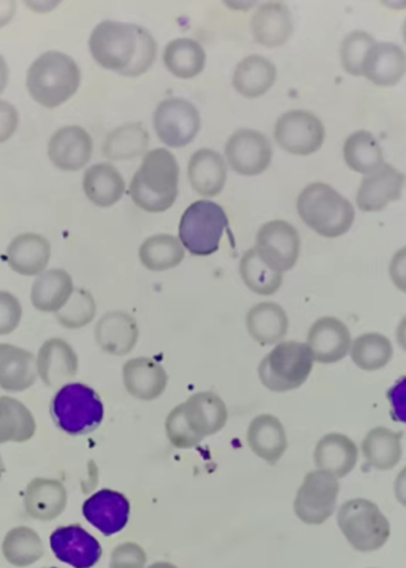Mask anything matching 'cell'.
Returning a JSON list of instances; mask_svg holds the SVG:
<instances>
[{"label":"cell","instance_id":"1","mask_svg":"<svg viewBox=\"0 0 406 568\" xmlns=\"http://www.w3.org/2000/svg\"><path fill=\"white\" fill-rule=\"evenodd\" d=\"M89 45L99 65L126 78L145 74L158 57L154 37L132 23L101 22L92 31Z\"/></svg>","mask_w":406,"mask_h":568},{"label":"cell","instance_id":"2","mask_svg":"<svg viewBox=\"0 0 406 568\" xmlns=\"http://www.w3.org/2000/svg\"><path fill=\"white\" fill-rule=\"evenodd\" d=\"M180 168L174 154L165 149L146 153L135 172L130 195L135 205L149 213L171 210L179 195Z\"/></svg>","mask_w":406,"mask_h":568},{"label":"cell","instance_id":"3","mask_svg":"<svg viewBox=\"0 0 406 568\" xmlns=\"http://www.w3.org/2000/svg\"><path fill=\"white\" fill-rule=\"evenodd\" d=\"M81 83L78 63L61 51H47L27 73V89L39 105L57 109L74 97Z\"/></svg>","mask_w":406,"mask_h":568},{"label":"cell","instance_id":"4","mask_svg":"<svg viewBox=\"0 0 406 568\" xmlns=\"http://www.w3.org/2000/svg\"><path fill=\"white\" fill-rule=\"evenodd\" d=\"M297 212L311 230L328 239L348 233L355 220L352 203L325 183H313L303 189Z\"/></svg>","mask_w":406,"mask_h":568},{"label":"cell","instance_id":"5","mask_svg":"<svg viewBox=\"0 0 406 568\" xmlns=\"http://www.w3.org/2000/svg\"><path fill=\"white\" fill-rule=\"evenodd\" d=\"M50 415L62 433L84 436L94 433L104 422L105 407L92 387L82 383H68L54 395Z\"/></svg>","mask_w":406,"mask_h":568},{"label":"cell","instance_id":"6","mask_svg":"<svg viewBox=\"0 0 406 568\" xmlns=\"http://www.w3.org/2000/svg\"><path fill=\"white\" fill-rule=\"evenodd\" d=\"M337 526L357 552L374 554L392 537L390 521L367 498H352L337 510Z\"/></svg>","mask_w":406,"mask_h":568},{"label":"cell","instance_id":"7","mask_svg":"<svg viewBox=\"0 0 406 568\" xmlns=\"http://www.w3.org/2000/svg\"><path fill=\"white\" fill-rule=\"evenodd\" d=\"M314 363L307 343L281 342L262 359L260 381L271 392H291L306 384Z\"/></svg>","mask_w":406,"mask_h":568},{"label":"cell","instance_id":"8","mask_svg":"<svg viewBox=\"0 0 406 568\" xmlns=\"http://www.w3.org/2000/svg\"><path fill=\"white\" fill-rule=\"evenodd\" d=\"M229 217L222 205L207 200L191 204L181 217L179 236L181 244L193 255L207 256L220 247Z\"/></svg>","mask_w":406,"mask_h":568},{"label":"cell","instance_id":"9","mask_svg":"<svg viewBox=\"0 0 406 568\" xmlns=\"http://www.w3.org/2000/svg\"><path fill=\"white\" fill-rule=\"evenodd\" d=\"M338 495H341L338 478L316 469L304 477L295 496L294 511L303 524L324 525L336 510Z\"/></svg>","mask_w":406,"mask_h":568},{"label":"cell","instance_id":"10","mask_svg":"<svg viewBox=\"0 0 406 568\" xmlns=\"http://www.w3.org/2000/svg\"><path fill=\"white\" fill-rule=\"evenodd\" d=\"M255 250L271 270L283 274L298 262L301 237L290 222L270 221L258 231Z\"/></svg>","mask_w":406,"mask_h":568},{"label":"cell","instance_id":"11","mask_svg":"<svg viewBox=\"0 0 406 568\" xmlns=\"http://www.w3.org/2000/svg\"><path fill=\"white\" fill-rule=\"evenodd\" d=\"M201 128L197 109L189 100L172 98L162 101L154 114V129L165 145H190Z\"/></svg>","mask_w":406,"mask_h":568},{"label":"cell","instance_id":"12","mask_svg":"<svg viewBox=\"0 0 406 568\" xmlns=\"http://www.w3.org/2000/svg\"><path fill=\"white\" fill-rule=\"evenodd\" d=\"M325 136L323 122L308 111L286 112L277 120L275 126L278 145L296 156H309L317 152L324 145Z\"/></svg>","mask_w":406,"mask_h":568},{"label":"cell","instance_id":"13","mask_svg":"<svg viewBox=\"0 0 406 568\" xmlns=\"http://www.w3.org/2000/svg\"><path fill=\"white\" fill-rule=\"evenodd\" d=\"M226 159L234 172L243 176H258L273 161V146L267 138L256 131H235L225 148Z\"/></svg>","mask_w":406,"mask_h":568},{"label":"cell","instance_id":"14","mask_svg":"<svg viewBox=\"0 0 406 568\" xmlns=\"http://www.w3.org/2000/svg\"><path fill=\"white\" fill-rule=\"evenodd\" d=\"M352 334L348 326L341 320L326 316L318 318L312 326L307 336L315 363L334 365L341 363L349 355Z\"/></svg>","mask_w":406,"mask_h":568},{"label":"cell","instance_id":"15","mask_svg":"<svg viewBox=\"0 0 406 568\" xmlns=\"http://www.w3.org/2000/svg\"><path fill=\"white\" fill-rule=\"evenodd\" d=\"M50 547L57 559L74 568H92L103 556L99 541L79 525L58 528L50 536Z\"/></svg>","mask_w":406,"mask_h":568},{"label":"cell","instance_id":"16","mask_svg":"<svg viewBox=\"0 0 406 568\" xmlns=\"http://www.w3.org/2000/svg\"><path fill=\"white\" fill-rule=\"evenodd\" d=\"M130 510L128 497L111 489L97 491L82 506L84 519L105 537L118 535L128 526Z\"/></svg>","mask_w":406,"mask_h":568},{"label":"cell","instance_id":"17","mask_svg":"<svg viewBox=\"0 0 406 568\" xmlns=\"http://www.w3.org/2000/svg\"><path fill=\"white\" fill-rule=\"evenodd\" d=\"M93 153L90 133L80 126L58 130L48 144V156L62 171H79L87 166Z\"/></svg>","mask_w":406,"mask_h":568},{"label":"cell","instance_id":"18","mask_svg":"<svg viewBox=\"0 0 406 568\" xmlns=\"http://www.w3.org/2000/svg\"><path fill=\"white\" fill-rule=\"evenodd\" d=\"M37 368L41 382L47 387H62L77 376L79 357L67 341L50 338L42 344L38 353Z\"/></svg>","mask_w":406,"mask_h":568},{"label":"cell","instance_id":"19","mask_svg":"<svg viewBox=\"0 0 406 568\" xmlns=\"http://www.w3.org/2000/svg\"><path fill=\"white\" fill-rule=\"evenodd\" d=\"M405 175L390 164H384L366 175L357 194V204L363 212H380L400 199Z\"/></svg>","mask_w":406,"mask_h":568},{"label":"cell","instance_id":"20","mask_svg":"<svg viewBox=\"0 0 406 568\" xmlns=\"http://www.w3.org/2000/svg\"><path fill=\"white\" fill-rule=\"evenodd\" d=\"M181 407L185 422L202 440L223 432L229 420L225 402L213 392L193 394Z\"/></svg>","mask_w":406,"mask_h":568},{"label":"cell","instance_id":"21","mask_svg":"<svg viewBox=\"0 0 406 568\" xmlns=\"http://www.w3.org/2000/svg\"><path fill=\"white\" fill-rule=\"evenodd\" d=\"M98 347L113 356H125L138 346L140 326L124 312H111L101 317L94 329Z\"/></svg>","mask_w":406,"mask_h":568},{"label":"cell","instance_id":"22","mask_svg":"<svg viewBox=\"0 0 406 568\" xmlns=\"http://www.w3.org/2000/svg\"><path fill=\"white\" fill-rule=\"evenodd\" d=\"M52 257V245L38 233H24L16 236L7 248V262L10 268L23 277H38L47 271Z\"/></svg>","mask_w":406,"mask_h":568},{"label":"cell","instance_id":"23","mask_svg":"<svg viewBox=\"0 0 406 568\" xmlns=\"http://www.w3.org/2000/svg\"><path fill=\"white\" fill-rule=\"evenodd\" d=\"M39 378L35 354L0 343V388L8 393H22L37 384Z\"/></svg>","mask_w":406,"mask_h":568},{"label":"cell","instance_id":"24","mask_svg":"<svg viewBox=\"0 0 406 568\" xmlns=\"http://www.w3.org/2000/svg\"><path fill=\"white\" fill-rule=\"evenodd\" d=\"M123 383L131 397L142 402H154L166 389L168 374L155 359L131 358L123 367Z\"/></svg>","mask_w":406,"mask_h":568},{"label":"cell","instance_id":"25","mask_svg":"<svg viewBox=\"0 0 406 568\" xmlns=\"http://www.w3.org/2000/svg\"><path fill=\"white\" fill-rule=\"evenodd\" d=\"M359 460V447L343 434H328L321 438L314 452L317 470H324L341 479L348 476Z\"/></svg>","mask_w":406,"mask_h":568},{"label":"cell","instance_id":"26","mask_svg":"<svg viewBox=\"0 0 406 568\" xmlns=\"http://www.w3.org/2000/svg\"><path fill=\"white\" fill-rule=\"evenodd\" d=\"M68 494L60 480L35 478L24 493V508L30 518L49 523L59 518L65 510Z\"/></svg>","mask_w":406,"mask_h":568},{"label":"cell","instance_id":"27","mask_svg":"<svg viewBox=\"0 0 406 568\" xmlns=\"http://www.w3.org/2000/svg\"><path fill=\"white\" fill-rule=\"evenodd\" d=\"M74 291L70 273L62 268L47 270L32 283L30 301L38 312L57 314L71 300Z\"/></svg>","mask_w":406,"mask_h":568},{"label":"cell","instance_id":"28","mask_svg":"<svg viewBox=\"0 0 406 568\" xmlns=\"http://www.w3.org/2000/svg\"><path fill=\"white\" fill-rule=\"evenodd\" d=\"M246 439L253 454L274 466L287 450V436L282 422L271 415L253 419L247 428Z\"/></svg>","mask_w":406,"mask_h":568},{"label":"cell","instance_id":"29","mask_svg":"<svg viewBox=\"0 0 406 568\" xmlns=\"http://www.w3.org/2000/svg\"><path fill=\"white\" fill-rule=\"evenodd\" d=\"M253 39L265 48H277L292 38L294 31L293 16L281 3H267L252 17Z\"/></svg>","mask_w":406,"mask_h":568},{"label":"cell","instance_id":"30","mask_svg":"<svg viewBox=\"0 0 406 568\" xmlns=\"http://www.w3.org/2000/svg\"><path fill=\"white\" fill-rule=\"evenodd\" d=\"M189 179L194 191L205 197H213L224 191L227 166L219 152L201 149L191 158Z\"/></svg>","mask_w":406,"mask_h":568},{"label":"cell","instance_id":"31","mask_svg":"<svg viewBox=\"0 0 406 568\" xmlns=\"http://www.w3.org/2000/svg\"><path fill=\"white\" fill-rule=\"evenodd\" d=\"M406 74V53L395 43H377L367 57L363 77L379 88H393Z\"/></svg>","mask_w":406,"mask_h":568},{"label":"cell","instance_id":"32","mask_svg":"<svg viewBox=\"0 0 406 568\" xmlns=\"http://www.w3.org/2000/svg\"><path fill=\"white\" fill-rule=\"evenodd\" d=\"M290 317L277 303L264 302L250 308L246 328L250 336L262 346L281 343L290 332Z\"/></svg>","mask_w":406,"mask_h":568},{"label":"cell","instance_id":"33","mask_svg":"<svg viewBox=\"0 0 406 568\" xmlns=\"http://www.w3.org/2000/svg\"><path fill=\"white\" fill-rule=\"evenodd\" d=\"M362 454L371 468L390 471L403 456V434L385 426L372 428L362 443Z\"/></svg>","mask_w":406,"mask_h":568},{"label":"cell","instance_id":"34","mask_svg":"<svg viewBox=\"0 0 406 568\" xmlns=\"http://www.w3.org/2000/svg\"><path fill=\"white\" fill-rule=\"evenodd\" d=\"M277 78L276 65L261 55H251L236 64L233 88L241 95L255 99L266 94Z\"/></svg>","mask_w":406,"mask_h":568},{"label":"cell","instance_id":"35","mask_svg":"<svg viewBox=\"0 0 406 568\" xmlns=\"http://www.w3.org/2000/svg\"><path fill=\"white\" fill-rule=\"evenodd\" d=\"M83 192L100 209H109L120 202L125 193V181L113 165H92L83 175Z\"/></svg>","mask_w":406,"mask_h":568},{"label":"cell","instance_id":"36","mask_svg":"<svg viewBox=\"0 0 406 568\" xmlns=\"http://www.w3.org/2000/svg\"><path fill=\"white\" fill-rule=\"evenodd\" d=\"M35 417L19 399L3 395L0 397V445L26 443L35 436Z\"/></svg>","mask_w":406,"mask_h":568},{"label":"cell","instance_id":"37","mask_svg":"<svg viewBox=\"0 0 406 568\" xmlns=\"http://www.w3.org/2000/svg\"><path fill=\"white\" fill-rule=\"evenodd\" d=\"M206 59L205 49L192 39H176L165 47L163 53L168 71L184 80L200 75L205 69Z\"/></svg>","mask_w":406,"mask_h":568},{"label":"cell","instance_id":"38","mask_svg":"<svg viewBox=\"0 0 406 568\" xmlns=\"http://www.w3.org/2000/svg\"><path fill=\"white\" fill-rule=\"evenodd\" d=\"M394 346L390 339L379 333H366L353 339L351 358L353 364L365 372H377L392 363Z\"/></svg>","mask_w":406,"mask_h":568},{"label":"cell","instance_id":"39","mask_svg":"<svg viewBox=\"0 0 406 568\" xmlns=\"http://www.w3.org/2000/svg\"><path fill=\"white\" fill-rule=\"evenodd\" d=\"M143 266L152 272L177 267L184 260V247L180 239L171 234L148 237L140 248Z\"/></svg>","mask_w":406,"mask_h":568},{"label":"cell","instance_id":"40","mask_svg":"<svg viewBox=\"0 0 406 568\" xmlns=\"http://www.w3.org/2000/svg\"><path fill=\"white\" fill-rule=\"evenodd\" d=\"M344 158L352 170L365 176L385 164L378 141L367 131H358L347 138Z\"/></svg>","mask_w":406,"mask_h":568},{"label":"cell","instance_id":"41","mask_svg":"<svg viewBox=\"0 0 406 568\" xmlns=\"http://www.w3.org/2000/svg\"><path fill=\"white\" fill-rule=\"evenodd\" d=\"M150 144L148 131L141 124H126L112 131L104 143L105 158L130 161L142 156Z\"/></svg>","mask_w":406,"mask_h":568},{"label":"cell","instance_id":"42","mask_svg":"<svg viewBox=\"0 0 406 568\" xmlns=\"http://www.w3.org/2000/svg\"><path fill=\"white\" fill-rule=\"evenodd\" d=\"M2 549L8 562L16 567L35 564L44 554L38 532L26 526L11 529L4 538Z\"/></svg>","mask_w":406,"mask_h":568},{"label":"cell","instance_id":"43","mask_svg":"<svg viewBox=\"0 0 406 568\" xmlns=\"http://www.w3.org/2000/svg\"><path fill=\"white\" fill-rule=\"evenodd\" d=\"M241 277L252 292L260 296H273L283 285V274L271 270L255 247L245 252L240 264Z\"/></svg>","mask_w":406,"mask_h":568},{"label":"cell","instance_id":"44","mask_svg":"<svg viewBox=\"0 0 406 568\" xmlns=\"http://www.w3.org/2000/svg\"><path fill=\"white\" fill-rule=\"evenodd\" d=\"M97 316V303L88 290L75 288L71 300L55 314L64 329L78 331L91 324Z\"/></svg>","mask_w":406,"mask_h":568},{"label":"cell","instance_id":"45","mask_svg":"<svg viewBox=\"0 0 406 568\" xmlns=\"http://www.w3.org/2000/svg\"><path fill=\"white\" fill-rule=\"evenodd\" d=\"M377 41L364 31L348 34L342 44L341 55L345 71L353 77H363L364 67Z\"/></svg>","mask_w":406,"mask_h":568},{"label":"cell","instance_id":"46","mask_svg":"<svg viewBox=\"0 0 406 568\" xmlns=\"http://www.w3.org/2000/svg\"><path fill=\"white\" fill-rule=\"evenodd\" d=\"M165 434L169 442H171L176 449L181 450L193 449V447L202 442V439L192 432L187 422H185L181 404L169 413L165 420Z\"/></svg>","mask_w":406,"mask_h":568},{"label":"cell","instance_id":"47","mask_svg":"<svg viewBox=\"0 0 406 568\" xmlns=\"http://www.w3.org/2000/svg\"><path fill=\"white\" fill-rule=\"evenodd\" d=\"M23 317L22 303L8 291L0 290V336L19 329Z\"/></svg>","mask_w":406,"mask_h":568},{"label":"cell","instance_id":"48","mask_svg":"<svg viewBox=\"0 0 406 568\" xmlns=\"http://www.w3.org/2000/svg\"><path fill=\"white\" fill-rule=\"evenodd\" d=\"M144 548L135 542L118 545L112 552L110 568H146Z\"/></svg>","mask_w":406,"mask_h":568},{"label":"cell","instance_id":"49","mask_svg":"<svg viewBox=\"0 0 406 568\" xmlns=\"http://www.w3.org/2000/svg\"><path fill=\"white\" fill-rule=\"evenodd\" d=\"M19 125V111L9 101L0 100V144L9 142Z\"/></svg>","mask_w":406,"mask_h":568},{"label":"cell","instance_id":"50","mask_svg":"<svg viewBox=\"0 0 406 568\" xmlns=\"http://www.w3.org/2000/svg\"><path fill=\"white\" fill-rule=\"evenodd\" d=\"M387 399L390 403L393 418L406 425V375L398 378L387 390Z\"/></svg>","mask_w":406,"mask_h":568},{"label":"cell","instance_id":"51","mask_svg":"<svg viewBox=\"0 0 406 568\" xmlns=\"http://www.w3.org/2000/svg\"><path fill=\"white\" fill-rule=\"evenodd\" d=\"M388 274H390L396 288L406 294V246L397 251L393 256Z\"/></svg>","mask_w":406,"mask_h":568},{"label":"cell","instance_id":"52","mask_svg":"<svg viewBox=\"0 0 406 568\" xmlns=\"http://www.w3.org/2000/svg\"><path fill=\"white\" fill-rule=\"evenodd\" d=\"M394 491L397 503L406 508V467L397 475Z\"/></svg>","mask_w":406,"mask_h":568},{"label":"cell","instance_id":"53","mask_svg":"<svg viewBox=\"0 0 406 568\" xmlns=\"http://www.w3.org/2000/svg\"><path fill=\"white\" fill-rule=\"evenodd\" d=\"M14 11L13 2H0V29L11 22Z\"/></svg>","mask_w":406,"mask_h":568},{"label":"cell","instance_id":"54","mask_svg":"<svg viewBox=\"0 0 406 568\" xmlns=\"http://www.w3.org/2000/svg\"><path fill=\"white\" fill-rule=\"evenodd\" d=\"M10 69L6 59L0 55V94H2L9 84Z\"/></svg>","mask_w":406,"mask_h":568},{"label":"cell","instance_id":"55","mask_svg":"<svg viewBox=\"0 0 406 568\" xmlns=\"http://www.w3.org/2000/svg\"><path fill=\"white\" fill-rule=\"evenodd\" d=\"M396 339L400 349L406 353V316L402 318L397 326Z\"/></svg>","mask_w":406,"mask_h":568},{"label":"cell","instance_id":"56","mask_svg":"<svg viewBox=\"0 0 406 568\" xmlns=\"http://www.w3.org/2000/svg\"><path fill=\"white\" fill-rule=\"evenodd\" d=\"M148 568H179V567L171 562L160 561V562L150 565Z\"/></svg>","mask_w":406,"mask_h":568},{"label":"cell","instance_id":"57","mask_svg":"<svg viewBox=\"0 0 406 568\" xmlns=\"http://www.w3.org/2000/svg\"><path fill=\"white\" fill-rule=\"evenodd\" d=\"M4 473H6V464H4L2 455H0V478H2Z\"/></svg>","mask_w":406,"mask_h":568},{"label":"cell","instance_id":"58","mask_svg":"<svg viewBox=\"0 0 406 568\" xmlns=\"http://www.w3.org/2000/svg\"><path fill=\"white\" fill-rule=\"evenodd\" d=\"M403 39H404V42L406 44V20L404 21V24H403Z\"/></svg>","mask_w":406,"mask_h":568},{"label":"cell","instance_id":"59","mask_svg":"<svg viewBox=\"0 0 406 568\" xmlns=\"http://www.w3.org/2000/svg\"><path fill=\"white\" fill-rule=\"evenodd\" d=\"M372 568H376V567H372Z\"/></svg>","mask_w":406,"mask_h":568},{"label":"cell","instance_id":"60","mask_svg":"<svg viewBox=\"0 0 406 568\" xmlns=\"http://www.w3.org/2000/svg\"><path fill=\"white\" fill-rule=\"evenodd\" d=\"M54 568V567H53Z\"/></svg>","mask_w":406,"mask_h":568}]
</instances>
